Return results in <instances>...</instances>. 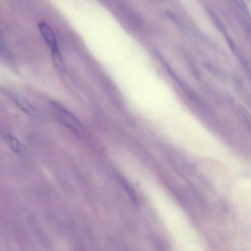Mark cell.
I'll return each instance as SVG.
<instances>
[{
  "mask_svg": "<svg viewBox=\"0 0 251 251\" xmlns=\"http://www.w3.org/2000/svg\"><path fill=\"white\" fill-rule=\"evenodd\" d=\"M52 105L59 113L60 122L71 129L75 134L78 135V129H80L81 125L77 119L70 112L58 103L53 102Z\"/></svg>",
  "mask_w": 251,
  "mask_h": 251,
  "instance_id": "cell-1",
  "label": "cell"
},
{
  "mask_svg": "<svg viewBox=\"0 0 251 251\" xmlns=\"http://www.w3.org/2000/svg\"><path fill=\"white\" fill-rule=\"evenodd\" d=\"M38 27L50 51L59 50L55 35L50 25L47 22L42 21L39 22Z\"/></svg>",
  "mask_w": 251,
  "mask_h": 251,
  "instance_id": "cell-2",
  "label": "cell"
},
{
  "mask_svg": "<svg viewBox=\"0 0 251 251\" xmlns=\"http://www.w3.org/2000/svg\"><path fill=\"white\" fill-rule=\"evenodd\" d=\"M9 95L14 103L24 112L31 116H36L38 115L36 109L24 97L12 93Z\"/></svg>",
  "mask_w": 251,
  "mask_h": 251,
  "instance_id": "cell-3",
  "label": "cell"
},
{
  "mask_svg": "<svg viewBox=\"0 0 251 251\" xmlns=\"http://www.w3.org/2000/svg\"><path fill=\"white\" fill-rule=\"evenodd\" d=\"M2 138L6 146L13 152L21 155H24L26 153L25 147L13 135L4 133L2 135Z\"/></svg>",
  "mask_w": 251,
  "mask_h": 251,
  "instance_id": "cell-4",
  "label": "cell"
},
{
  "mask_svg": "<svg viewBox=\"0 0 251 251\" xmlns=\"http://www.w3.org/2000/svg\"><path fill=\"white\" fill-rule=\"evenodd\" d=\"M126 13L128 23L133 28L137 29L142 27L143 19L138 11L135 9H129L127 10Z\"/></svg>",
  "mask_w": 251,
  "mask_h": 251,
  "instance_id": "cell-5",
  "label": "cell"
},
{
  "mask_svg": "<svg viewBox=\"0 0 251 251\" xmlns=\"http://www.w3.org/2000/svg\"><path fill=\"white\" fill-rule=\"evenodd\" d=\"M50 52L53 66L57 71L63 72L65 70V64L60 50H52Z\"/></svg>",
  "mask_w": 251,
  "mask_h": 251,
  "instance_id": "cell-6",
  "label": "cell"
},
{
  "mask_svg": "<svg viewBox=\"0 0 251 251\" xmlns=\"http://www.w3.org/2000/svg\"><path fill=\"white\" fill-rule=\"evenodd\" d=\"M165 13L167 16L173 22L175 23L181 28L186 29L185 25L182 23V21L174 13L170 10H166Z\"/></svg>",
  "mask_w": 251,
  "mask_h": 251,
  "instance_id": "cell-7",
  "label": "cell"
}]
</instances>
